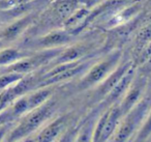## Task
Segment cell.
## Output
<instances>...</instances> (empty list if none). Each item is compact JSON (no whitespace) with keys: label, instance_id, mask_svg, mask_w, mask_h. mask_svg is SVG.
Listing matches in <instances>:
<instances>
[{"label":"cell","instance_id":"1","mask_svg":"<svg viewBox=\"0 0 151 142\" xmlns=\"http://www.w3.org/2000/svg\"><path fill=\"white\" fill-rule=\"evenodd\" d=\"M84 5V0H50L40 11L35 23L26 32V38L62 28L65 22Z\"/></svg>","mask_w":151,"mask_h":142},{"label":"cell","instance_id":"2","mask_svg":"<svg viewBox=\"0 0 151 142\" xmlns=\"http://www.w3.org/2000/svg\"><path fill=\"white\" fill-rule=\"evenodd\" d=\"M58 104L53 96L37 108L29 111L22 117L18 125L5 137L4 142H20L40 130L56 115Z\"/></svg>","mask_w":151,"mask_h":142},{"label":"cell","instance_id":"3","mask_svg":"<svg viewBox=\"0 0 151 142\" xmlns=\"http://www.w3.org/2000/svg\"><path fill=\"white\" fill-rule=\"evenodd\" d=\"M122 59L123 56L121 50L114 49L109 51L101 59L95 60L86 71V73L81 76L76 85V89L78 91L92 90L119 65Z\"/></svg>","mask_w":151,"mask_h":142},{"label":"cell","instance_id":"4","mask_svg":"<svg viewBox=\"0 0 151 142\" xmlns=\"http://www.w3.org/2000/svg\"><path fill=\"white\" fill-rule=\"evenodd\" d=\"M151 108V93L144 98L122 116L117 130L108 142H130L142 125L147 113Z\"/></svg>","mask_w":151,"mask_h":142},{"label":"cell","instance_id":"5","mask_svg":"<svg viewBox=\"0 0 151 142\" xmlns=\"http://www.w3.org/2000/svg\"><path fill=\"white\" fill-rule=\"evenodd\" d=\"M79 38L80 36H73L64 28H58L40 36L25 38L23 43V49L32 52V51L65 48L80 40Z\"/></svg>","mask_w":151,"mask_h":142},{"label":"cell","instance_id":"6","mask_svg":"<svg viewBox=\"0 0 151 142\" xmlns=\"http://www.w3.org/2000/svg\"><path fill=\"white\" fill-rule=\"evenodd\" d=\"M101 47H103V45L99 46L96 40L80 38L77 42L63 48L58 56L47 67V69L52 65L58 64V63L73 62V61H80L91 58V57H95L99 52L103 51Z\"/></svg>","mask_w":151,"mask_h":142},{"label":"cell","instance_id":"7","mask_svg":"<svg viewBox=\"0 0 151 142\" xmlns=\"http://www.w3.org/2000/svg\"><path fill=\"white\" fill-rule=\"evenodd\" d=\"M122 114L119 105L115 104L105 109L99 115L93 130L92 142H108L117 130Z\"/></svg>","mask_w":151,"mask_h":142},{"label":"cell","instance_id":"8","mask_svg":"<svg viewBox=\"0 0 151 142\" xmlns=\"http://www.w3.org/2000/svg\"><path fill=\"white\" fill-rule=\"evenodd\" d=\"M40 13V11L33 12L4 24V26L0 29V41H2L4 44H9L24 36L30 27L35 23Z\"/></svg>","mask_w":151,"mask_h":142},{"label":"cell","instance_id":"9","mask_svg":"<svg viewBox=\"0 0 151 142\" xmlns=\"http://www.w3.org/2000/svg\"><path fill=\"white\" fill-rule=\"evenodd\" d=\"M147 84H148L147 76L137 71L136 76L128 87L126 93L119 101V103H117L121 109L122 114H126L144 98V96L146 94Z\"/></svg>","mask_w":151,"mask_h":142},{"label":"cell","instance_id":"10","mask_svg":"<svg viewBox=\"0 0 151 142\" xmlns=\"http://www.w3.org/2000/svg\"><path fill=\"white\" fill-rule=\"evenodd\" d=\"M69 114L54 116L40 130L37 136L31 142H56L68 128Z\"/></svg>","mask_w":151,"mask_h":142},{"label":"cell","instance_id":"11","mask_svg":"<svg viewBox=\"0 0 151 142\" xmlns=\"http://www.w3.org/2000/svg\"><path fill=\"white\" fill-rule=\"evenodd\" d=\"M134 61L122 59L117 67L101 82L99 85L93 88V102L101 103L103 99L114 88V86L119 82V80L123 77V75L134 65Z\"/></svg>","mask_w":151,"mask_h":142},{"label":"cell","instance_id":"12","mask_svg":"<svg viewBox=\"0 0 151 142\" xmlns=\"http://www.w3.org/2000/svg\"><path fill=\"white\" fill-rule=\"evenodd\" d=\"M137 73V67L136 65H132L127 72L123 75V77L119 80L117 84L114 86V88L103 99L101 103H99V107L101 109H107L111 107L112 105H115L119 103V101L123 98V96L126 93L128 87L132 84V80H134V76Z\"/></svg>","mask_w":151,"mask_h":142},{"label":"cell","instance_id":"13","mask_svg":"<svg viewBox=\"0 0 151 142\" xmlns=\"http://www.w3.org/2000/svg\"><path fill=\"white\" fill-rule=\"evenodd\" d=\"M99 107L90 113L82 123L79 125L78 132L76 134L73 142H92L93 130L99 117Z\"/></svg>","mask_w":151,"mask_h":142},{"label":"cell","instance_id":"14","mask_svg":"<svg viewBox=\"0 0 151 142\" xmlns=\"http://www.w3.org/2000/svg\"><path fill=\"white\" fill-rule=\"evenodd\" d=\"M53 92H54V86H44V87H37L26 93L29 111L37 108L38 106L52 98Z\"/></svg>","mask_w":151,"mask_h":142},{"label":"cell","instance_id":"15","mask_svg":"<svg viewBox=\"0 0 151 142\" xmlns=\"http://www.w3.org/2000/svg\"><path fill=\"white\" fill-rule=\"evenodd\" d=\"M29 53L30 51H22L19 48H14V47L1 49L0 50V67H7L18 61L19 59L25 57Z\"/></svg>","mask_w":151,"mask_h":142},{"label":"cell","instance_id":"16","mask_svg":"<svg viewBox=\"0 0 151 142\" xmlns=\"http://www.w3.org/2000/svg\"><path fill=\"white\" fill-rule=\"evenodd\" d=\"M151 136V108L132 142H144Z\"/></svg>","mask_w":151,"mask_h":142},{"label":"cell","instance_id":"17","mask_svg":"<svg viewBox=\"0 0 151 142\" xmlns=\"http://www.w3.org/2000/svg\"><path fill=\"white\" fill-rule=\"evenodd\" d=\"M25 75L14 73V72H4L2 75H0V91L17 83Z\"/></svg>","mask_w":151,"mask_h":142},{"label":"cell","instance_id":"18","mask_svg":"<svg viewBox=\"0 0 151 142\" xmlns=\"http://www.w3.org/2000/svg\"><path fill=\"white\" fill-rule=\"evenodd\" d=\"M15 117H14L13 113L11 111V108H7L5 110H3L2 112H0V127L3 125H6V123L13 122L15 120Z\"/></svg>","mask_w":151,"mask_h":142},{"label":"cell","instance_id":"19","mask_svg":"<svg viewBox=\"0 0 151 142\" xmlns=\"http://www.w3.org/2000/svg\"><path fill=\"white\" fill-rule=\"evenodd\" d=\"M12 125V122L9 123H6V125H3L0 127V142H3L6 137V135L9 134V128Z\"/></svg>","mask_w":151,"mask_h":142},{"label":"cell","instance_id":"20","mask_svg":"<svg viewBox=\"0 0 151 142\" xmlns=\"http://www.w3.org/2000/svg\"><path fill=\"white\" fill-rule=\"evenodd\" d=\"M103 1H105V0H84V3L87 7L93 9V7H96V5L99 4V3H101Z\"/></svg>","mask_w":151,"mask_h":142},{"label":"cell","instance_id":"21","mask_svg":"<svg viewBox=\"0 0 151 142\" xmlns=\"http://www.w3.org/2000/svg\"><path fill=\"white\" fill-rule=\"evenodd\" d=\"M4 46V43L2 42V41H0V50H1V49H2V47Z\"/></svg>","mask_w":151,"mask_h":142},{"label":"cell","instance_id":"22","mask_svg":"<svg viewBox=\"0 0 151 142\" xmlns=\"http://www.w3.org/2000/svg\"><path fill=\"white\" fill-rule=\"evenodd\" d=\"M20 142H31V141H28V140H24V141H20Z\"/></svg>","mask_w":151,"mask_h":142},{"label":"cell","instance_id":"23","mask_svg":"<svg viewBox=\"0 0 151 142\" xmlns=\"http://www.w3.org/2000/svg\"><path fill=\"white\" fill-rule=\"evenodd\" d=\"M0 26H1V23H0Z\"/></svg>","mask_w":151,"mask_h":142},{"label":"cell","instance_id":"24","mask_svg":"<svg viewBox=\"0 0 151 142\" xmlns=\"http://www.w3.org/2000/svg\"><path fill=\"white\" fill-rule=\"evenodd\" d=\"M130 142H132V141H130Z\"/></svg>","mask_w":151,"mask_h":142}]
</instances>
